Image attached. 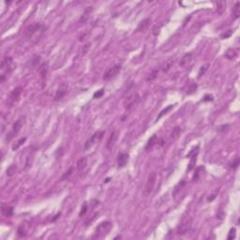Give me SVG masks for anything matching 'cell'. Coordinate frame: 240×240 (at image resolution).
Masks as SVG:
<instances>
[{
	"label": "cell",
	"instance_id": "30bf717a",
	"mask_svg": "<svg viewBox=\"0 0 240 240\" xmlns=\"http://www.w3.org/2000/svg\"><path fill=\"white\" fill-rule=\"evenodd\" d=\"M23 122H25V116H20L19 118L16 120V122L12 126V130H11V133H10L11 136H13V135H15V134H17L18 132H19V131L21 130V129H22V127H23Z\"/></svg>",
	"mask_w": 240,
	"mask_h": 240
},
{
	"label": "cell",
	"instance_id": "7a4b0ae2",
	"mask_svg": "<svg viewBox=\"0 0 240 240\" xmlns=\"http://www.w3.org/2000/svg\"><path fill=\"white\" fill-rule=\"evenodd\" d=\"M111 229H112V223L110 221H103V222H101L98 225L93 238H100L106 236Z\"/></svg>",
	"mask_w": 240,
	"mask_h": 240
},
{
	"label": "cell",
	"instance_id": "2e32d148",
	"mask_svg": "<svg viewBox=\"0 0 240 240\" xmlns=\"http://www.w3.org/2000/svg\"><path fill=\"white\" fill-rule=\"evenodd\" d=\"M1 212L5 217L9 218L13 215V208L8 205H2L1 206Z\"/></svg>",
	"mask_w": 240,
	"mask_h": 240
},
{
	"label": "cell",
	"instance_id": "60d3db41",
	"mask_svg": "<svg viewBox=\"0 0 240 240\" xmlns=\"http://www.w3.org/2000/svg\"><path fill=\"white\" fill-rule=\"evenodd\" d=\"M217 217H218V218H219L220 220H222V219L224 218V212H223V211H222V210H221V209H220V211H219V214L217 215Z\"/></svg>",
	"mask_w": 240,
	"mask_h": 240
},
{
	"label": "cell",
	"instance_id": "7c38bea8",
	"mask_svg": "<svg viewBox=\"0 0 240 240\" xmlns=\"http://www.w3.org/2000/svg\"><path fill=\"white\" fill-rule=\"evenodd\" d=\"M21 93H22V88L21 87H17V88L13 89L12 92H11L10 95V98H9V100H10V102L13 103V102H15V101H17L18 100H19L20 96H21Z\"/></svg>",
	"mask_w": 240,
	"mask_h": 240
},
{
	"label": "cell",
	"instance_id": "cb8c5ba5",
	"mask_svg": "<svg viewBox=\"0 0 240 240\" xmlns=\"http://www.w3.org/2000/svg\"><path fill=\"white\" fill-rule=\"evenodd\" d=\"M26 141V137H23V138H21V139L18 140V141L14 143V145L12 146V150H13V151H15V150H17L18 148H20V146H23V143H25Z\"/></svg>",
	"mask_w": 240,
	"mask_h": 240
},
{
	"label": "cell",
	"instance_id": "4fadbf2b",
	"mask_svg": "<svg viewBox=\"0 0 240 240\" xmlns=\"http://www.w3.org/2000/svg\"><path fill=\"white\" fill-rule=\"evenodd\" d=\"M116 139H117L116 132L115 130H113L111 135H110V137H109V139H108V141H107V143H106V146H107L108 149L111 150L113 148V146H115V143L116 142Z\"/></svg>",
	"mask_w": 240,
	"mask_h": 240
},
{
	"label": "cell",
	"instance_id": "4316f807",
	"mask_svg": "<svg viewBox=\"0 0 240 240\" xmlns=\"http://www.w3.org/2000/svg\"><path fill=\"white\" fill-rule=\"evenodd\" d=\"M210 67V65L209 64H206V65H203L201 67L200 70H199V73H198V78H201L203 74L206 73V71L208 70V68Z\"/></svg>",
	"mask_w": 240,
	"mask_h": 240
},
{
	"label": "cell",
	"instance_id": "5bb4252c",
	"mask_svg": "<svg viewBox=\"0 0 240 240\" xmlns=\"http://www.w3.org/2000/svg\"><path fill=\"white\" fill-rule=\"evenodd\" d=\"M150 22H151L150 18H146V19H143V21L140 22L139 26H138V27H137V30H138V31H140V32L146 31V30L148 28L149 25H150Z\"/></svg>",
	"mask_w": 240,
	"mask_h": 240
},
{
	"label": "cell",
	"instance_id": "d6986e66",
	"mask_svg": "<svg viewBox=\"0 0 240 240\" xmlns=\"http://www.w3.org/2000/svg\"><path fill=\"white\" fill-rule=\"evenodd\" d=\"M232 14L233 19H238L240 16V2H236L235 6L233 7L232 10Z\"/></svg>",
	"mask_w": 240,
	"mask_h": 240
},
{
	"label": "cell",
	"instance_id": "74e56055",
	"mask_svg": "<svg viewBox=\"0 0 240 240\" xmlns=\"http://www.w3.org/2000/svg\"><path fill=\"white\" fill-rule=\"evenodd\" d=\"M232 33H233L232 30H228V31H227L226 33H224V34L221 35V38H222V39H227V38H229L230 36L232 35Z\"/></svg>",
	"mask_w": 240,
	"mask_h": 240
},
{
	"label": "cell",
	"instance_id": "1f68e13d",
	"mask_svg": "<svg viewBox=\"0 0 240 240\" xmlns=\"http://www.w3.org/2000/svg\"><path fill=\"white\" fill-rule=\"evenodd\" d=\"M72 171H73V167L70 168L69 171H67V172H66V173H64V175L62 176V177H61V179H60V180H65V179L69 178V177L70 176L71 173H72Z\"/></svg>",
	"mask_w": 240,
	"mask_h": 240
},
{
	"label": "cell",
	"instance_id": "83f0119b",
	"mask_svg": "<svg viewBox=\"0 0 240 240\" xmlns=\"http://www.w3.org/2000/svg\"><path fill=\"white\" fill-rule=\"evenodd\" d=\"M158 74H159V70H153L152 72L149 74V76L146 78V80L147 81H152V80L156 79V78L158 77Z\"/></svg>",
	"mask_w": 240,
	"mask_h": 240
},
{
	"label": "cell",
	"instance_id": "484cf974",
	"mask_svg": "<svg viewBox=\"0 0 240 240\" xmlns=\"http://www.w3.org/2000/svg\"><path fill=\"white\" fill-rule=\"evenodd\" d=\"M26 231L25 229V225H23L21 224L19 226V228H18V231H17V235L19 237H23L26 236Z\"/></svg>",
	"mask_w": 240,
	"mask_h": 240
},
{
	"label": "cell",
	"instance_id": "d6a6232c",
	"mask_svg": "<svg viewBox=\"0 0 240 240\" xmlns=\"http://www.w3.org/2000/svg\"><path fill=\"white\" fill-rule=\"evenodd\" d=\"M203 167H202V166L197 168V170H196V172H195V173H194V176H193V177H192V181H197L198 178H199V176H200V171L203 170Z\"/></svg>",
	"mask_w": 240,
	"mask_h": 240
},
{
	"label": "cell",
	"instance_id": "f546056e",
	"mask_svg": "<svg viewBox=\"0 0 240 240\" xmlns=\"http://www.w3.org/2000/svg\"><path fill=\"white\" fill-rule=\"evenodd\" d=\"M40 73L41 77H43V78H44V76H46V73H47V66L45 64L40 66Z\"/></svg>",
	"mask_w": 240,
	"mask_h": 240
},
{
	"label": "cell",
	"instance_id": "ab89813d",
	"mask_svg": "<svg viewBox=\"0 0 240 240\" xmlns=\"http://www.w3.org/2000/svg\"><path fill=\"white\" fill-rule=\"evenodd\" d=\"M203 101H210V100H213V96L212 95H206L205 97L203 99Z\"/></svg>",
	"mask_w": 240,
	"mask_h": 240
},
{
	"label": "cell",
	"instance_id": "4dcf8cb0",
	"mask_svg": "<svg viewBox=\"0 0 240 240\" xmlns=\"http://www.w3.org/2000/svg\"><path fill=\"white\" fill-rule=\"evenodd\" d=\"M103 94H104V89H103V88H101V89L98 90L97 92H95V93H94L93 97H94V99H100V98L102 97Z\"/></svg>",
	"mask_w": 240,
	"mask_h": 240
},
{
	"label": "cell",
	"instance_id": "e0dca14e",
	"mask_svg": "<svg viewBox=\"0 0 240 240\" xmlns=\"http://www.w3.org/2000/svg\"><path fill=\"white\" fill-rule=\"evenodd\" d=\"M237 56V52L236 49H233V48H229L226 53H225V55L224 56L227 58V59H229V60H233V59H235Z\"/></svg>",
	"mask_w": 240,
	"mask_h": 240
},
{
	"label": "cell",
	"instance_id": "d4e9b609",
	"mask_svg": "<svg viewBox=\"0 0 240 240\" xmlns=\"http://www.w3.org/2000/svg\"><path fill=\"white\" fill-rule=\"evenodd\" d=\"M16 169H17V166L15 164H11L8 167V169H7V176H13L15 172H16Z\"/></svg>",
	"mask_w": 240,
	"mask_h": 240
},
{
	"label": "cell",
	"instance_id": "f35d334b",
	"mask_svg": "<svg viewBox=\"0 0 240 240\" xmlns=\"http://www.w3.org/2000/svg\"><path fill=\"white\" fill-rule=\"evenodd\" d=\"M90 46H91V43H86L85 46H83V55H85L86 53H87V51H88V49L90 48Z\"/></svg>",
	"mask_w": 240,
	"mask_h": 240
},
{
	"label": "cell",
	"instance_id": "e575fe53",
	"mask_svg": "<svg viewBox=\"0 0 240 240\" xmlns=\"http://www.w3.org/2000/svg\"><path fill=\"white\" fill-rule=\"evenodd\" d=\"M86 212H87V203H83V206H82V209H81V212H80L79 216H80V217H82V216L86 215Z\"/></svg>",
	"mask_w": 240,
	"mask_h": 240
},
{
	"label": "cell",
	"instance_id": "ffe728a7",
	"mask_svg": "<svg viewBox=\"0 0 240 240\" xmlns=\"http://www.w3.org/2000/svg\"><path fill=\"white\" fill-rule=\"evenodd\" d=\"M173 64H175V60H173V59H168L167 61L163 64L161 70H162L163 72H168V71L171 70V68L173 67Z\"/></svg>",
	"mask_w": 240,
	"mask_h": 240
},
{
	"label": "cell",
	"instance_id": "d590c367",
	"mask_svg": "<svg viewBox=\"0 0 240 240\" xmlns=\"http://www.w3.org/2000/svg\"><path fill=\"white\" fill-rule=\"evenodd\" d=\"M238 165H239V158L236 157V158L235 159V160L233 161V163H232L231 167L233 168V169H236V168L238 167Z\"/></svg>",
	"mask_w": 240,
	"mask_h": 240
},
{
	"label": "cell",
	"instance_id": "8d00e7d4",
	"mask_svg": "<svg viewBox=\"0 0 240 240\" xmlns=\"http://www.w3.org/2000/svg\"><path fill=\"white\" fill-rule=\"evenodd\" d=\"M196 88H197V86L195 85V83H193V85H191L190 89H189V91L187 92L188 94H192L196 91Z\"/></svg>",
	"mask_w": 240,
	"mask_h": 240
},
{
	"label": "cell",
	"instance_id": "836d02e7",
	"mask_svg": "<svg viewBox=\"0 0 240 240\" xmlns=\"http://www.w3.org/2000/svg\"><path fill=\"white\" fill-rule=\"evenodd\" d=\"M235 237H236V229H235V228H232V229L230 230V232H229V233H228L227 238L229 240H232Z\"/></svg>",
	"mask_w": 240,
	"mask_h": 240
},
{
	"label": "cell",
	"instance_id": "277c9868",
	"mask_svg": "<svg viewBox=\"0 0 240 240\" xmlns=\"http://www.w3.org/2000/svg\"><path fill=\"white\" fill-rule=\"evenodd\" d=\"M190 226H191V218L190 217L183 218L181 222L179 223V225L176 228L177 235L182 236V235H185V233H187L190 229Z\"/></svg>",
	"mask_w": 240,
	"mask_h": 240
},
{
	"label": "cell",
	"instance_id": "8fae6325",
	"mask_svg": "<svg viewBox=\"0 0 240 240\" xmlns=\"http://www.w3.org/2000/svg\"><path fill=\"white\" fill-rule=\"evenodd\" d=\"M129 158H130L129 154H127V153H120V154L118 155L117 160H116L118 168L125 167L126 164H127V163H128V161H129Z\"/></svg>",
	"mask_w": 240,
	"mask_h": 240
},
{
	"label": "cell",
	"instance_id": "7402d4cb",
	"mask_svg": "<svg viewBox=\"0 0 240 240\" xmlns=\"http://www.w3.org/2000/svg\"><path fill=\"white\" fill-rule=\"evenodd\" d=\"M157 143V135L154 134L150 139L148 140L147 145L146 146V150H151L153 146H155V143Z\"/></svg>",
	"mask_w": 240,
	"mask_h": 240
},
{
	"label": "cell",
	"instance_id": "3957f363",
	"mask_svg": "<svg viewBox=\"0 0 240 240\" xmlns=\"http://www.w3.org/2000/svg\"><path fill=\"white\" fill-rule=\"evenodd\" d=\"M15 68H16V65H15V63L13 62L12 57H10V56H6V57L2 60V63H1V70H5V73H3L2 75L7 76L6 74H9V73H10V72H12V71L15 70Z\"/></svg>",
	"mask_w": 240,
	"mask_h": 240
},
{
	"label": "cell",
	"instance_id": "52a82bcc",
	"mask_svg": "<svg viewBox=\"0 0 240 240\" xmlns=\"http://www.w3.org/2000/svg\"><path fill=\"white\" fill-rule=\"evenodd\" d=\"M67 92H68V85L66 83H62L61 85L59 86V87L57 88V90H56L55 98H53V100H55V101L62 100L63 98L66 96V94H67Z\"/></svg>",
	"mask_w": 240,
	"mask_h": 240
},
{
	"label": "cell",
	"instance_id": "f1b7e54d",
	"mask_svg": "<svg viewBox=\"0 0 240 240\" xmlns=\"http://www.w3.org/2000/svg\"><path fill=\"white\" fill-rule=\"evenodd\" d=\"M173 105H170V106H168L167 108H165L164 110H162V111H161V112H160V115L158 116V117H157V120H159V119H160V118L161 116H164L165 113H167V112H169V111H170L171 109H173Z\"/></svg>",
	"mask_w": 240,
	"mask_h": 240
},
{
	"label": "cell",
	"instance_id": "5b68a950",
	"mask_svg": "<svg viewBox=\"0 0 240 240\" xmlns=\"http://www.w3.org/2000/svg\"><path fill=\"white\" fill-rule=\"evenodd\" d=\"M104 133H105V131H103V130H100V131H97V132H95L91 136V138L86 141V145H85V149L87 150L90 147H92L94 145H96L97 143H99L101 140V138L103 137Z\"/></svg>",
	"mask_w": 240,
	"mask_h": 240
},
{
	"label": "cell",
	"instance_id": "9c48e42d",
	"mask_svg": "<svg viewBox=\"0 0 240 240\" xmlns=\"http://www.w3.org/2000/svg\"><path fill=\"white\" fill-rule=\"evenodd\" d=\"M139 100V96H138L137 93H132V94H130L127 98L125 99V107L127 110H130L131 107H132L137 101Z\"/></svg>",
	"mask_w": 240,
	"mask_h": 240
},
{
	"label": "cell",
	"instance_id": "ba28073f",
	"mask_svg": "<svg viewBox=\"0 0 240 240\" xmlns=\"http://www.w3.org/2000/svg\"><path fill=\"white\" fill-rule=\"evenodd\" d=\"M156 180H157V175H156L155 172H152L149 175L147 182H146V194H150L153 191V189H154L155 184H156Z\"/></svg>",
	"mask_w": 240,
	"mask_h": 240
},
{
	"label": "cell",
	"instance_id": "6da1fadb",
	"mask_svg": "<svg viewBox=\"0 0 240 240\" xmlns=\"http://www.w3.org/2000/svg\"><path fill=\"white\" fill-rule=\"evenodd\" d=\"M46 30V26L40 23H33V25L29 26L26 29V36L28 40H33L34 38L36 40H39V38L43 32Z\"/></svg>",
	"mask_w": 240,
	"mask_h": 240
},
{
	"label": "cell",
	"instance_id": "ac0fdd59",
	"mask_svg": "<svg viewBox=\"0 0 240 240\" xmlns=\"http://www.w3.org/2000/svg\"><path fill=\"white\" fill-rule=\"evenodd\" d=\"M86 162H87V160H86V157H82L81 159L78 160L77 163H76L77 170L78 171H82L83 169H85V167L86 166Z\"/></svg>",
	"mask_w": 240,
	"mask_h": 240
},
{
	"label": "cell",
	"instance_id": "8992f818",
	"mask_svg": "<svg viewBox=\"0 0 240 240\" xmlns=\"http://www.w3.org/2000/svg\"><path fill=\"white\" fill-rule=\"evenodd\" d=\"M121 70V65L120 64H116L113 65L112 68H110L107 71H105L103 74V80L104 81H109L113 79V77H116Z\"/></svg>",
	"mask_w": 240,
	"mask_h": 240
},
{
	"label": "cell",
	"instance_id": "44dd1931",
	"mask_svg": "<svg viewBox=\"0 0 240 240\" xmlns=\"http://www.w3.org/2000/svg\"><path fill=\"white\" fill-rule=\"evenodd\" d=\"M197 155H198V150H197V151H195L192 155H191L190 161V164H189V167H188V171H191L194 168L195 163H196V160H197Z\"/></svg>",
	"mask_w": 240,
	"mask_h": 240
},
{
	"label": "cell",
	"instance_id": "603a6c76",
	"mask_svg": "<svg viewBox=\"0 0 240 240\" xmlns=\"http://www.w3.org/2000/svg\"><path fill=\"white\" fill-rule=\"evenodd\" d=\"M181 133V128L180 127H175L172 131V134H171V138L173 140H176L178 138V136Z\"/></svg>",
	"mask_w": 240,
	"mask_h": 240
},
{
	"label": "cell",
	"instance_id": "9a60e30c",
	"mask_svg": "<svg viewBox=\"0 0 240 240\" xmlns=\"http://www.w3.org/2000/svg\"><path fill=\"white\" fill-rule=\"evenodd\" d=\"M191 56H192V55H191L190 53H186V55L181 58V60H180V62H179L180 67H182V68L187 67V66L190 64V62L191 61Z\"/></svg>",
	"mask_w": 240,
	"mask_h": 240
}]
</instances>
